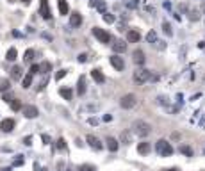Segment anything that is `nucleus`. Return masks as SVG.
Listing matches in <instances>:
<instances>
[{"instance_id":"obj_16","label":"nucleus","mask_w":205,"mask_h":171,"mask_svg":"<svg viewBox=\"0 0 205 171\" xmlns=\"http://www.w3.org/2000/svg\"><path fill=\"white\" fill-rule=\"evenodd\" d=\"M91 77H93V80H95L96 84H104V80H105L104 73H102L100 70H93V71H91Z\"/></svg>"},{"instance_id":"obj_22","label":"nucleus","mask_w":205,"mask_h":171,"mask_svg":"<svg viewBox=\"0 0 205 171\" xmlns=\"http://www.w3.org/2000/svg\"><path fill=\"white\" fill-rule=\"evenodd\" d=\"M16 57H18V50L16 48H9L7 53H5V59L13 62V61H16Z\"/></svg>"},{"instance_id":"obj_24","label":"nucleus","mask_w":205,"mask_h":171,"mask_svg":"<svg viewBox=\"0 0 205 171\" xmlns=\"http://www.w3.org/2000/svg\"><path fill=\"white\" fill-rule=\"evenodd\" d=\"M11 77H13L14 80L22 79V68H20V66H13V68H11Z\"/></svg>"},{"instance_id":"obj_31","label":"nucleus","mask_w":205,"mask_h":171,"mask_svg":"<svg viewBox=\"0 0 205 171\" xmlns=\"http://www.w3.org/2000/svg\"><path fill=\"white\" fill-rule=\"evenodd\" d=\"M11 109H13V111H20V109H22V102H20L18 98H14V100L11 102Z\"/></svg>"},{"instance_id":"obj_42","label":"nucleus","mask_w":205,"mask_h":171,"mask_svg":"<svg viewBox=\"0 0 205 171\" xmlns=\"http://www.w3.org/2000/svg\"><path fill=\"white\" fill-rule=\"evenodd\" d=\"M23 144H27V146L32 144V135H27V137L23 139Z\"/></svg>"},{"instance_id":"obj_19","label":"nucleus","mask_w":205,"mask_h":171,"mask_svg":"<svg viewBox=\"0 0 205 171\" xmlns=\"http://www.w3.org/2000/svg\"><path fill=\"white\" fill-rule=\"evenodd\" d=\"M80 23H82L80 13H73V14H71V18H70V25H71V27H79Z\"/></svg>"},{"instance_id":"obj_13","label":"nucleus","mask_w":205,"mask_h":171,"mask_svg":"<svg viewBox=\"0 0 205 171\" xmlns=\"http://www.w3.org/2000/svg\"><path fill=\"white\" fill-rule=\"evenodd\" d=\"M139 39H141L139 30H136V29H130V30L127 32V41H128V43H137Z\"/></svg>"},{"instance_id":"obj_43","label":"nucleus","mask_w":205,"mask_h":171,"mask_svg":"<svg viewBox=\"0 0 205 171\" xmlns=\"http://www.w3.org/2000/svg\"><path fill=\"white\" fill-rule=\"evenodd\" d=\"M87 59H89V55H87V53H80V55H79V61H80V62H86Z\"/></svg>"},{"instance_id":"obj_30","label":"nucleus","mask_w":205,"mask_h":171,"mask_svg":"<svg viewBox=\"0 0 205 171\" xmlns=\"http://www.w3.org/2000/svg\"><path fill=\"white\" fill-rule=\"evenodd\" d=\"M79 171H96V168L93 164H80L79 166Z\"/></svg>"},{"instance_id":"obj_23","label":"nucleus","mask_w":205,"mask_h":171,"mask_svg":"<svg viewBox=\"0 0 205 171\" xmlns=\"http://www.w3.org/2000/svg\"><path fill=\"white\" fill-rule=\"evenodd\" d=\"M146 41H148V43H152V45H155V43L159 41V38H157V32H155V30H150L148 34H146Z\"/></svg>"},{"instance_id":"obj_38","label":"nucleus","mask_w":205,"mask_h":171,"mask_svg":"<svg viewBox=\"0 0 205 171\" xmlns=\"http://www.w3.org/2000/svg\"><path fill=\"white\" fill-rule=\"evenodd\" d=\"M153 47H155L157 50H164V48H166V43L159 39V41H157V43H155V45H153Z\"/></svg>"},{"instance_id":"obj_15","label":"nucleus","mask_w":205,"mask_h":171,"mask_svg":"<svg viewBox=\"0 0 205 171\" xmlns=\"http://www.w3.org/2000/svg\"><path fill=\"white\" fill-rule=\"evenodd\" d=\"M57 7H59V14H68L70 13V5L66 0H57Z\"/></svg>"},{"instance_id":"obj_37","label":"nucleus","mask_w":205,"mask_h":171,"mask_svg":"<svg viewBox=\"0 0 205 171\" xmlns=\"http://www.w3.org/2000/svg\"><path fill=\"white\" fill-rule=\"evenodd\" d=\"M127 5H128L130 9H136V7L139 5V0H128V2H127Z\"/></svg>"},{"instance_id":"obj_28","label":"nucleus","mask_w":205,"mask_h":171,"mask_svg":"<svg viewBox=\"0 0 205 171\" xmlns=\"http://www.w3.org/2000/svg\"><path fill=\"white\" fill-rule=\"evenodd\" d=\"M30 84H32V75H30V73H27L25 77H23V82H22V86H23V88L27 89V88H30Z\"/></svg>"},{"instance_id":"obj_25","label":"nucleus","mask_w":205,"mask_h":171,"mask_svg":"<svg viewBox=\"0 0 205 171\" xmlns=\"http://www.w3.org/2000/svg\"><path fill=\"white\" fill-rule=\"evenodd\" d=\"M32 61H34V50H27L25 55H23V62L25 64H30Z\"/></svg>"},{"instance_id":"obj_40","label":"nucleus","mask_w":205,"mask_h":171,"mask_svg":"<svg viewBox=\"0 0 205 171\" xmlns=\"http://www.w3.org/2000/svg\"><path fill=\"white\" fill-rule=\"evenodd\" d=\"M57 148L59 150H66V141H64V139H59V141H57Z\"/></svg>"},{"instance_id":"obj_46","label":"nucleus","mask_w":205,"mask_h":171,"mask_svg":"<svg viewBox=\"0 0 205 171\" xmlns=\"http://www.w3.org/2000/svg\"><path fill=\"white\" fill-rule=\"evenodd\" d=\"M4 100H5V102H7V103H11V102H13V100H14V98H13V96H11V94H9V93H7V94H5V96H4Z\"/></svg>"},{"instance_id":"obj_50","label":"nucleus","mask_w":205,"mask_h":171,"mask_svg":"<svg viewBox=\"0 0 205 171\" xmlns=\"http://www.w3.org/2000/svg\"><path fill=\"white\" fill-rule=\"evenodd\" d=\"M22 2H23V4H30V0H22Z\"/></svg>"},{"instance_id":"obj_52","label":"nucleus","mask_w":205,"mask_h":171,"mask_svg":"<svg viewBox=\"0 0 205 171\" xmlns=\"http://www.w3.org/2000/svg\"><path fill=\"white\" fill-rule=\"evenodd\" d=\"M9 2H14V0H9Z\"/></svg>"},{"instance_id":"obj_51","label":"nucleus","mask_w":205,"mask_h":171,"mask_svg":"<svg viewBox=\"0 0 205 171\" xmlns=\"http://www.w3.org/2000/svg\"><path fill=\"white\" fill-rule=\"evenodd\" d=\"M168 171H178V169H177V168H171V169H168Z\"/></svg>"},{"instance_id":"obj_3","label":"nucleus","mask_w":205,"mask_h":171,"mask_svg":"<svg viewBox=\"0 0 205 171\" xmlns=\"http://www.w3.org/2000/svg\"><path fill=\"white\" fill-rule=\"evenodd\" d=\"M134 80H136L137 84H145V82L152 80V71L146 70V68H139V70H136V71H134Z\"/></svg>"},{"instance_id":"obj_5","label":"nucleus","mask_w":205,"mask_h":171,"mask_svg":"<svg viewBox=\"0 0 205 171\" xmlns=\"http://www.w3.org/2000/svg\"><path fill=\"white\" fill-rule=\"evenodd\" d=\"M93 34H95V38H96L100 43H109V41H111V34H109L107 30L100 29V27H95V29H93Z\"/></svg>"},{"instance_id":"obj_2","label":"nucleus","mask_w":205,"mask_h":171,"mask_svg":"<svg viewBox=\"0 0 205 171\" xmlns=\"http://www.w3.org/2000/svg\"><path fill=\"white\" fill-rule=\"evenodd\" d=\"M155 150H157V153L161 157H169L173 153V146L166 141V139H159L157 144H155Z\"/></svg>"},{"instance_id":"obj_4","label":"nucleus","mask_w":205,"mask_h":171,"mask_svg":"<svg viewBox=\"0 0 205 171\" xmlns=\"http://www.w3.org/2000/svg\"><path fill=\"white\" fill-rule=\"evenodd\" d=\"M136 103H137V96L132 94V93L121 96V100H120V105L123 109H132V107H136Z\"/></svg>"},{"instance_id":"obj_27","label":"nucleus","mask_w":205,"mask_h":171,"mask_svg":"<svg viewBox=\"0 0 205 171\" xmlns=\"http://www.w3.org/2000/svg\"><path fill=\"white\" fill-rule=\"evenodd\" d=\"M180 153H184L186 157H193V150H191V146H187V144H182V146H180Z\"/></svg>"},{"instance_id":"obj_9","label":"nucleus","mask_w":205,"mask_h":171,"mask_svg":"<svg viewBox=\"0 0 205 171\" xmlns=\"http://www.w3.org/2000/svg\"><path fill=\"white\" fill-rule=\"evenodd\" d=\"M39 13L45 20H50L52 14H50V7H48V0H41V5H39Z\"/></svg>"},{"instance_id":"obj_14","label":"nucleus","mask_w":205,"mask_h":171,"mask_svg":"<svg viewBox=\"0 0 205 171\" xmlns=\"http://www.w3.org/2000/svg\"><path fill=\"white\" fill-rule=\"evenodd\" d=\"M112 50H114V53H123L127 50V43H123L121 39H116L112 43Z\"/></svg>"},{"instance_id":"obj_53","label":"nucleus","mask_w":205,"mask_h":171,"mask_svg":"<svg viewBox=\"0 0 205 171\" xmlns=\"http://www.w3.org/2000/svg\"><path fill=\"white\" fill-rule=\"evenodd\" d=\"M162 171H168V169H162Z\"/></svg>"},{"instance_id":"obj_34","label":"nucleus","mask_w":205,"mask_h":171,"mask_svg":"<svg viewBox=\"0 0 205 171\" xmlns=\"http://www.w3.org/2000/svg\"><path fill=\"white\" fill-rule=\"evenodd\" d=\"M189 20L191 21H198L200 20V13H198V11H191V13H189Z\"/></svg>"},{"instance_id":"obj_54","label":"nucleus","mask_w":205,"mask_h":171,"mask_svg":"<svg viewBox=\"0 0 205 171\" xmlns=\"http://www.w3.org/2000/svg\"><path fill=\"white\" fill-rule=\"evenodd\" d=\"M64 171H70V169H64Z\"/></svg>"},{"instance_id":"obj_8","label":"nucleus","mask_w":205,"mask_h":171,"mask_svg":"<svg viewBox=\"0 0 205 171\" xmlns=\"http://www.w3.org/2000/svg\"><path fill=\"white\" fill-rule=\"evenodd\" d=\"M22 111H23V116L25 118H38V114H39L36 105H23Z\"/></svg>"},{"instance_id":"obj_41","label":"nucleus","mask_w":205,"mask_h":171,"mask_svg":"<svg viewBox=\"0 0 205 171\" xmlns=\"http://www.w3.org/2000/svg\"><path fill=\"white\" fill-rule=\"evenodd\" d=\"M30 75H36V73H39V66H38V64H34V66L32 68H30V71H29Z\"/></svg>"},{"instance_id":"obj_7","label":"nucleus","mask_w":205,"mask_h":171,"mask_svg":"<svg viewBox=\"0 0 205 171\" xmlns=\"http://www.w3.org/2000/svg\"><path fill=\"white\" fill-rule=\"evenodd\" d=\"M14 127H16V123L13 118H5V120L0 121V130H4V132H11Z\"/></svg>"},{"instance_id":"obj_33","label":"nucleus","mask_w":205,"mask_h":171,"mask_svg":"<svg viewBox=\"0 0 205 171\" xmlns=\"http://www.w3.org/2000/svg\"><path fill=\"white\" fill-rule=\"evenodd\" d=\"M96 9L100 11V13H105V9H107V4L104 2V0H100V2H96Z\"/></svg>"},{"instance_id":"obj_18","label":"nucleus","mask_w":205,"mask_h":171,"mask_svg":"<svg viewBox=\"0 0 205 171\" xmlns=\"http://www.w3.org/2000/svg\"><path fill=\"white\" fill-rule=\"evenodd\" d=\"M120 141H121L123 144H130V143H132V134H130V130H123L121 135H120Z\"/></svg>"},{"instance_id":"obj_36","label":"nucleus","mask_w":205,"mask_h":171,"mask_svg":"<svg viewBox=\"0 0 205 171\" xmlns=\"http://www.w3.org/2000/svg\"><path fill=\"white\" fill-rule=\"evenodd\" d=\"M66 77V70H59L57 73H55V79L57 80H61V79H64Z\"/></svg>"},{"instance_id":"obj_35","label":"nucleus","mask_w":205,"mask_h":171,"mask_svg":"<svg viewBox=\"0 0 205 171\" xmlns=\"http://www.w3.org/2000/svg\"><path fill=\"white\" fill-rule=\"evenodd\" d=\"M104 20L107 21V23H114V21H116V18L112 16L111 13H104Z\"/></svg>"},{"instance_id":"obj_11","label":"nucleus","mask_w":205,"mask_h":171,"mask_svg":"<svg viewBox=\"0 0 205 171\" xmlns=\"http://www.w3.org/2000/svg\"><path fill=\"white\" fill-rule=\"evenodd\" d=\"M111 64H112V66H114L118 71H123V68H125V61H123L121 57H118L116 53L111 57Z\"/></svg>"},{"instance_id":"obj_17","label":"nucleus","mask_w":205,"mask_h":171,"mask_svg":"<svg viewBox=\"0 0 205 171\" xmlns=\"http://www.w3.org/2000/svg\"><path fill=\"white\" fill-rule=\"evenodd\" d=\"M105 143H107V148H109V152H118V141H116V139L114 137H107L105 139Z\"/></svg>"},{"instance_id":"obj_20","label":"nucleus","mask_w":205,"mask_h":171,"mask_svg":"<svg viewBox=\"0 0 205 171\" xmlns=\"http://www.w3.org/2000/svg\"><path fill=\"white\" fill-rule=\"evenodd\" d=\"M150 150H152L150 143H139V144H137V152H139L141 155H146V153H150Z\"/></svg>"},{"instance_id":"obj_49","label":"nucleus","mask_w":205,"mask_h":171,"mask_svg":"<svg viewBox=\"0 0 205 171\" xmlns=\"http://www.w3.org/2000/svg\"><path fill=\"white\" fill-rule=\"evenodd\" d=\"M0 171H13V169H11V168H2Z\"/></svg>"},{"instance_id":"obj_21","label":"nucleus","mask_w":205,"mask_h":171,"mask_svg":"<svg viewBox=\"0 0 205 171\" xmlns=\"http://www.w3.org/2000/svg\"><path fill=\"white\" fill-rule=\"evenodd\" d=\"M61 96H63V98L64 100H71V98H73V91H71L70 88H61Z\"/></svg>"},{"instance_id":"obj_6","label":"nucleus","mask_w":205,"mask_h":171,"mask_svg":"<svg viewBox=\"0 0 205 171\" xmlns=\"http://www.w3.org/2000/svg\"><path fill=\"white\" fill-rule=\"evenodd\" d=\"M86 141H87V144L93 148V150H102V141L96 137V135H93V134H87V137H86Z\"/></svg>"},{"instance_id":"obj_32","label":"nucleus","mask_w":205,"mask_h":171,"mask_svg":"<svg viewBox=\"0 0 205 171\" xmlns=\"http://www.w3.org/2000/svg\"><path fill=\"white\" fill-rule=\"evenodd\" d=\"M48 71H50V62L39 64V73H48Z\"/></svg>"},{"instance_id":"obj_26","label":"nucleus","mask_w":205,"mask_h":171,"mask_svg":"<svg viewBox=\"0 0 205 171\" xmlns=\"http://www.w3.org/2000/svg\"><path fill=\"white\" fill-rule=\"evenodd\" d=\"M9 88H11V82L7 79H0V91L5 93V91H9Z\"/></svg>"},{"instance_id":"obj_1","label":"nucleus","mask_w":205,"mask_h":171,"mask_svg":"<svg viewBox=\"0 0 205 171\" xmlns=\"http://www.w3.org/2000/svg\"><path fill=\"white\" fill-rule=\"evenodd\" d=\"M132 128H134V134H137L139 137H146V135L152 132V127H150L146 121H143V120H137V121H134Z\"/></svg>"},{"instance_id":"obj_10","label":"nucleus","mask_w":205,"mask_h":171,"mask_svg":"<svg viewBox=\"0 0 205 171\" xmlns=\"http://www.w3.org/2000/svg\"><path fill=\"white\" fill-rule=\"evenodd\" d=\"M132 59H134V62L137 64V66H143L145 61H146L145 52H143V50H134V53H132Z\"/></svg>"},{"instance_id":"obj_55","label":"nucleus","mask_w":205,"mask_h":171,"mask_svg":"<svg viewBox=\"0 0 205 171\" xmlns=\"http://www.w3.org/2000/svg\"><path fill=\"white\" fill-rule=\"evenodd\" d=\"M203 153H205V150H203Z\"/></svg>"},{"instance_id":"obj_44","label":"nucleus","mask_w":205,"mask_h":171,"mask_svg":"<svg viewBox=\"0 0 205 171\" xmlns=\"http://www.w3.org/2000/svg\"><path fill=\"white\" fill-rule=\"evenodd\" d=\"M41 141H43L45 144H48V143H50V135H48V134H43V135H41Z\"/></svg>"},{"instance_id":"obj_29","label":"nucleus","mask_w":205,"mask_h":171,"mask_svg":"<svg viewBox=\"0 0 205 171\" xmlns=\"http://www.w3.org/2000/svg\"><path fill=\"white\" fill-rule=\"evenodd\" d=\"M162 30H164V34H166V36H173V30H171V25L168 23V21H164V23H162Z\"/></svg>"},{"instance_id":"obj_12","label":"nucleus","mask_w":205,"mask_h":171,"mask_svg":"<svg viewBox=\"0 0 205 171\" xmlns=\"http://www.w3.org/2000/svg\"><path fill=\"white\" fill-rule=\"evenodd\" d=\"M86 89H87V86H86V77L82 75V77H79V84H77V94H79V96H84V94H86Z\"/></svg>"},{"instance_id":"obj_45","label":"nucleus","mask_w":205,"mask_h":171,"mask_svg":"<svg viewBox=\"0 0 205 171\" xmlns=\"http://www.w3.org/2000/svg\"><path fill=\"white\" fill-rule=\"evenodd\" d=\"M23 164V159H22V155H18V159H14V166H22Z\"/></svg>"},{"instance_id":"obj_47","label":"nucleus","mask_w":205,"mask_h":171,"mask_svg":"<svg viewBox=\"0 0 205 171\" xmlns=\"http://www.w3.org/2000/svg\"><path fill=\"white\" fill-rule=\"evenodd\" d=\"M91 125H98V120H96V118H89V120H87Z\"/></svg>"},{"instance_id":"obj_39","label":"nucleus","mask_w":205,"mask_h":171,"mask_svg":"<svg viewBox=\"0 0 205 171\" xmlns=\"http://www.w3.org/2000/svg\"><path fill=\"white\" fill-rule=\"evenodd\" d=\"M96 109H98L96 103H89V105H86V111H87V112H93V111H96Z\"/></svg>"},{"instance_id":"obj_48","label":"nucleus","mask_w":205,"mask_h":171,"mask_svg":"<svg viewBox=\"0 0 205 171\" xmlns=\"http://www.w3.org/2000/svg\"><path fill=\"white\" fill-rule=\"evenodd\" d=\"M111 120H112L111 114H105V116H104V121H111Z\"/></svg>"}]
</instances>
